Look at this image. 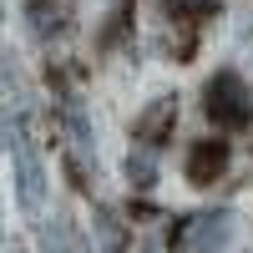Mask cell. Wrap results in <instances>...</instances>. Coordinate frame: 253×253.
Segmentation results:
<instances>
[{"mask_svg": "<svg viewBox=\"0 0 253 253\" xmlns=\"http://www.w3.org/2000/svg\"><path fill=\"white\" fill-rule=\"evenodd\" d=\"M5 147L15 157V198L26 213H41L46 203V167H41L36 147H31V132H26V112L20 107H5Z\"/></svg>", "mask_w": 253, "mask_h": 253, "instance_id": "6da1fadb", "label": "cell"}, {"mask_svg": "<svg viewBox=\"0 0 253 253\" xmlns=\"http://www.w3.org/2000/svg\"><path fill=\"white\" fill-rule=\"evenodd\" d=\"M208 117L218 126H248L253 122V96L233 71H218L208 81Z\"/></svg>", "mask_w": 253, "mask_h": 253, "instance_id": "7a4b0ae2", "label": "cell"}, {"mask_svg": "<svg viewBox=\"0 0 253 253\" xmlns=\"http://www.w3.org/2000/svg\"><path fill=\"white\" fill-rule=\"evenodd\" d=\"M228 238H233V218L228 213H198L177 228L172 253H218Z\"/></svg>", "mask_w": 253, "mask_h": 253, "instance_id": "3957f363", "label": "cell"}, {"mask_svg": "<svg viewBox=\"0 0 253 253\" xmlns=\"http://www.w3.org/2000/svg\"><path fill=\"white\" fill-rule=\"evenodd\" d=\"M228 167V142H198L193 152H187V182H213L218 172Z\"/></svg>", "mask_w": 253, "mask_h": 253, "instance_id": "277c9868", "label": "cell"}, {"mask_svg": "<svg viewBox=\"0 0 253 253\" xmlns=\"http://www.w3.org/2000/svg\"><path fill=\"white\" fill-rule=\"evenodd\" d=\"M172 122H177V101H152V107H147L137 122H132V132H137V142H147V147H157L167 132H172Z\"/></svg>", "mask_w": 253, "mask_h": 253, "instance_id": "5b68a950", "label": "cell"}, {"mask_svg": "<svg viewBox=\"0 0 253 253\" xmlns=\"http://www.w3.org/2000/svg\"><path fill=\"white\" fill-rule=\"evenodd\" d=\"M61 126H66L71 152L91 157V122H86V107H81V101H66V107H61Z\"/></svg>", "mask_w": 253, "mask_h": 253, "instance_id": "8992f818", "label": "cell"}, {"mask_svg": "<svg viewBox=\"0 0 253 253\" xmlns=\"http://www.w3.org/2000/svg\"><path fill=\"white\" fill-rule=\"evenodd\" d=\"M126 177H132V187H152V182H157V157H152V147H142V152L126 157Z\"/></svg>", "mask_w": 253, "mask_h": 253, "instance_id": "52a82bcc", "label": "cell"}, {"mask_svg": "<svg viewBox=\"0 0 253 253\" xmlns=\"http://www.w3.org/2000/svg\"><path fill=\"white\" fill-rule=\"evenodd\" d=\"M26 15H31V31L36 36H51L56 20H61V5H56V0H26Z\"/></svg>", "mask_w": 253, "mask_h": 253, "instance_id": "ba28073f", "label": "cell"}, {"mask_svg": "<svg viewBox=\"0 0 253 253\" xmlns=\"http://www.w3.org/2000/svg\"><path fill=\"white\" fill-rule=\"evenodd\" d=\"M96 238H101V248H107V253H117V243H122V223H117V213H96Z\"/></svg>", "mask_w": 253, "mask_h": 253, "instance_id": "9c48e42d", "label": "cell"}, {"mask_svg": "<svg viewBox=\"0 0 253 253\" xmlns=\"http://www.w3.org/2000/svg\"><path fill=\"white\" fill-rule=\"evenodd\" d=\"M46 243H56V253H76V243H71V223H66V218H56V223H51V233H46Z\"/></svg>", "mask_w": 253, "mask_h": 253, "instance_id": "30bf717a", "label": "cell"}]
</instances>
